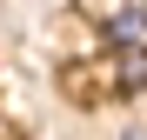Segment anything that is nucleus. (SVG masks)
I'll list each match as a JSON object with an SVG mask.
<instances>
[{
  "instance_id": "nucleus-2",
  "label": "nucleus",
  "mask_w": 147,
  "mask_h": 140,
  "mask_svg": "<svg viewBox=\"0 0 147 140\" xmlns=\"http://www.w3.org/2000/svg\"><path fill=\"white\" fill-rule=\"evenodd\" d=\"M114 87H120V93H147V40H140V47H120Z\"/></svg>"
},
{
  "instance_id": "nucleus-1",
  "label": "nucleus",
  "mask_w": 147,
  "mask_h": 140,
  "mask_svg": "<svg viewBox=\"0 0 147 140\" xmlns=\"http://www.w3.org/2000/svg\"><path fill=\"white\" fill-rule=\"evenodd\" d=\"M107 40L114 47H140L147 40V0H127V7L107 13Z\"/></svg>"
}]
</instances>
